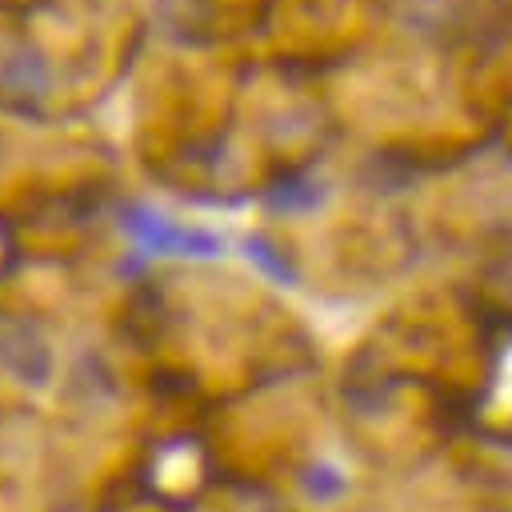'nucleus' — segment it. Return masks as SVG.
I'll use <instances>...</instances> for the list:
<instances>
[{
  "mask_svg": "<svg viewBox=\"0 0 512 512\" xmlns=\"http://www.w3.org/2000/svg\"><path fill=\"white\" fill-rule=\"evenodd\" d=\"M248 256H252V260H256V264H260L268 276H276V280H288V284L296 280V272L288 268L284 252H276V248H272L264 236H252V240H248Z\"/></svg>",
  "mask_w": 512,
  "mask_h": 512,
  "instance_id": "obj_3",
  "label": "nucleus"
},
{
  "mask_svg": "<svg viewBox=\"0 0 512 512\" xmlns=\"http://www.w3.org/2000/svg\"><path fill=\"white\" fill-rule=\"evenodd\" d=\"M124 228L140 240L144 252H180V256H216L220 252V240L208 236V232H188V228H172L164 216L148 212V208H132Z\"/></svg>",
  "mask_w": 512,
  "mask_h": 512,
  "instance_id": "obj_1",
  "label": "nucleus"
},
{
  "mask_svg": "<svg viewBox=\"0 0 512 512\" xmlns=\"http://www.w3.org/2000/svg\"><path fill=\"white\" fill-rule=\"evenodd\" d=\"M0 360H4L20 380H28V384H44V380H48V368H52L48 348H44L40 336L28 332V328H16V332H8V336L0 340Z\"/></svg>",
  "mask_w": 512,
  "mask_h": 512,
  "instance_id": "obj_2",
  "label": "nucleus"
},
{
  "mask_svg": "<svg viewBox=\"0 0 512 512\" xmlns=\"http://www.w3.org/2000/svg\"><path fill=\"white\" fill-rule=\"evenodd\" d=\"M304 492L312 500H332V496L344 492V476L336 468H328V464H316V468L304 472Z\"/></svg>",
  "mask_w": 512,
  "mask_h": 512,
  "instance_id": "obj_4",
  "label": "nucleus"
}]
</instances>
